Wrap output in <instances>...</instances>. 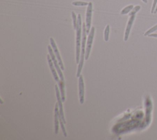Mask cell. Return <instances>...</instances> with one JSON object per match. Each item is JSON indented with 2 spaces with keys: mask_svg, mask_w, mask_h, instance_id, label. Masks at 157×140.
I'll use <instances>...</instances> for the list:
<instances>
[{
  "mask_svg": "<svg viewBox=\"0 0 157 140\" xmlns=\"http://www.w3.org/2000/svg\"><path fill=\"white\" fill-rule=\"evenodd\" d=\"M156 30H157V25H156L155 26L153 27L150 29L148 31H147L146 32L144 33V35L145 36H149V35H150L152 33L154 32V31H156Z\"/></svg>",
  "mask_w": 157,
  "mask_h": 140,
  "instance_id": "e0dca14e",
  "label": "cell"
},
{
  "mask_svg": "<svg viewBox=\"0 0 157 140\" xmlns=\"http://www.w3.org/2000/svg\"><path fill=\"white\" fill-rule=\"evenodd\" d=\"M140 9H141L140 6H136V7H134L133 9V10H131V12L129 14V16H133V15H136V13L139 11Z\"/></svg>",
  "mask_w": 157,
  "mask_h": 140,
  "instance_id": "2e32d148",
  "label": "cell"
},
{
  "mask_svg": "<svg viewBox=\"0 0 157 140\" xmlns=\"http://www.w3.org/2000/svg\"><path fill=\"white\" fill-rule=\"evenodd\" d=\"M47 61H48V63H49V67H50V69L51 70V72H52V74L53 75V78H54L55 80L57 82L58 85H59L61 83V80H60V79H59L60 77H58V75H57V73L56 70H55L56 69L55 67V66H54V64H53V61L52 60L50 55H47Z\"/></svg>",
  "mask_w": 157,
  "mask_h": 140,
  "instance_id": "9c48e42d",
  "label": "cell"
},
{
  "mask_svg": "<svg viewBox=\"0 0 157 140\" xmlns=\"http://www.w3.org/2000/svg\"><path fill=\"white\" fill-rule=\"evenodd\" d=\"M87 29L86 25L85 23L82 24V44H81V51H80V61L78 64V68L77 71V77L79 78L81 73L82 69L83 68L84 62L85 59V55H86V43H87Z\"/></svg>",
  "mask_w": 157,
  "mask_h": 140,
  "instance_id": "6da1fadb",
  "label": "cell"
},
{
  "mask_svg": "<svg viewBox=\"0 0 157 140\" xmlns=\"http://www.w3.org/2000/svg\"><path fill=\"white\" fill-rule=\"evenodd\" d=\"M157 12V5H156V8H155V11H154V14H156V13Z\"/></svg>",
  "mask_w": 157,
  "mask_h": 140,
  "instance_id": "ffe728a7",
  "label": "cell"
},
{
  "mask_svg": "<svg viewBox=\"0 0 157 140\" xmlns=\"http://www.w3.org/2000/svg\"><path fill=\"white\" fill-rule=\"evenodd\" d=\"M55 91H56V95H57V101H58V107H59V112L60 115L61 117V118L63 120L65 124L66 123L65 118V115H64V112H63V101L61 97L60 96V92H59V88L58 87V86L57 85H55Z\"/></svg>",
  "mask_w": 157,
  "mask_h": 140,
  "instance_id": "52a82bcc",
  "label": "cell"
},
{
  "mask_svg": "<svg viewBox=\"0 0 157 140\" xmlns=\"http://www.w3.org/2000/svg\"><path fill=\"white\" fill-rule=\"evenodd\" d=\"M92 12H93V4L92 2L88 3L87 12H86V29H87V33L88 34L90 31L91 29V23H92Z\"/></svg>",
  "mask_w": 157,
  "mask_h": 140,
  "instance_id": "5b68a950",
  "label": "cell"
},
{
  "mask_svg": "<svg viewBox=\"0 0 157 140\" xmlns=\"http://www.w3.org/2000/svg\"><path fill=\"white\" fill-rule=\"evenodd\" d=\"M135 17H136V15L131 16H130V17H129V20H128V24H127V26L126 30H125V37H124L125 42H127V40H128V39L130 31H131V29L132 27V25H133V22L134 21V19H135Z\"/></svg>",
  "mask_w": 157,
  "mask_h": 140,
  "instance_id": "8fae6325",
  "label": "cell"
},
{
  "mask_svg": "<svg viewBox=\"0 0 157 140\" xmlns=\"http://www.w3.org/2000/svg\"><path fill=\"white\" fill-rule=\"evenodd\" d=\"M95 29L94 27L91 29L88 35V37L87 40V43H86V55H85V59L88 60L90 56V53L91 51V49L92 46V43L93 41L94 36H95Z\"/></svg>",
  "mask_w": 157,
  "mask_h": 140,
  "instance_id": "277c9868",
  "label": "cell"
},
{
  "mask_svg": "<svg viewBox=\"0 0 157 140\" xmlns=\"http://www.w3.org/2000/svg\"><path fill=\"white\" fill-rule=\"evenodd\" d=\"M149 37L157 38V34H150V35H149Z\"/></svg>",
  "mask_w": 157,
  "mask_h": 140,
  "instance_id": "d6986e66",
  "label": "cell"
},
{
  "mask_svg": "<svg viewBox=\"0 0 157 140\" xmlns=\"http://www.w3.org/2000/svg\"><path fill=\"white\" fill-rule=\"evenodd\" d=\"M133 8H134L133 5H129V6L125 7L123 10L121 11V14L125 15V14H128V13H129L130 11H131Z\"/></svg>",
  "mask_w": 157,
  "mask_h": 140,
  "instance_id": "7c38bea8",
  "label": "cell"
},
{
  "mask_svg": "<svg viewBox=\"0 0 157 140\" xmlns=\"http://www.w3.org/2000/svg\"><path fill=\"white\" fill-rule=\"evenodd\" d=\"M82 19L80 14L78 15L77 27H76V62L79 64L80 56V49H81V36L82 35Z\"/></svg>",
  "mask_w": 157,
  "mask_h": 140,
  "instance_id": "7a4b0ae2",
  "label": "cell"
},
{
  "mask_svg": "<svg viewBox=\"0 0 157 140\" xmlns=\"http://www.w3.org/2000/svg\"><path fill=\"white\" fill-rule=\"evenodd\" d=\"M47 48H48V51H49V55H50L51 57V59L53 61V64H54L55 66V69L58 72V75H59V77L60 79V80L62 81V82H65L64 81V76H63V73L61 72V69L60 66H59V64H58V61H57L56 59V57H55V53L54 52H53V50L52 49V47L51 46H47Z\"/></svg>",
  "mask_w": 157,
  "mask_h": 140,
  "instance_id": "3957f363",
  "label": "cell"
},
{
  "mask_svg": "<svg viewBox=\"0 0 157 140\" xmlns=\"http://www.w3.org/2000/svg\"><path fill=\"white\" fill-rule=\"evenodd\" d=\"M79 96L80 103L81 104H83L85 97V85L82 75H80L79 77Z\"/></svg>",
  "mask_w": 157,
  "mask_h": 140,
  "instance_id": "8992f818",
  "label": "cell"
},
{
  "mask_svg": "<svg viewBox=\"0 0 157 140\" xmlns=\"http://www.w3.org/2000/svg\"><path fill=\"white\" fill-rule=\"evenodd\" d=\"M72 18H73V27L74 29L76 30V27H77V19L76 17V15L74 13V12H72Z\"/></svg>",
  "mask_w": 157,
  "mask_h": 140,
  "instance_id": "5bb4252c",
  "label": "cell"
},
{
  "mask_svg": "<svg viewBox=\"0 0 157 140\" xmlns=\"http://www.w3.org/2000/svg\"><path fill=\"white\" fill-rule=\"evenodd\" d=\"M50 42H51V46L53 49V52H54L55 53V56L57 57V60L58 61V64H59L61 70H65V68H64V66H63V62H62V60H61V56L60 55V53H59V51H58V49L57 48V46L56 45V43L54 41V40H53L52 38H50Z\"/></svg>",
  "mask_w": 157,
  "mask_h": 140,
  "instance_id": "ba28073f",
  "label": "cell"
},
{
  "mask_svg": "<svg viewBox=\"0 0 157 140\" xmlns=\"http://www.w3.org/2000/svg\"><path fill=\"white\" fill-rule=\"evenodd\" d=\"M60 112H59V107H58V102L56 103L55 111H54V125H55V133L57 134L58 133V130H59V117H60Z\"/></svg>",
  "mask_w": 157,
  "mask_h": 140,
  "instance_id": "30bf717a",
  "label": "cell"
},
{
  "mask_svg": "<svg viewBox=\"0 0 157 140\" xmlns=\"http://www.w3.org/2000/svg\"><path fill=\"white\" fill-rule=\"evenodd\" d=\"M142 1L144 3H147V0H142Z\"/></svg>",
  "mask_w": 157,
  "mask_h": 140,
  "instance_id": "44dd1931",
  "label": "cell"
},
{
  "mask_svg": "<svg viewBox=\"0 0 157 140\" xmlns=\"http://www.w3.org/2000/svg\"><path fill=\"white\" fill-rule=\"evenodd\" d=\"M110 33V26L107 25L104 30V40L106 42H108Z\"/></svg>",
  "mask_w": 157,
  "mask_h": 140,
  "instance_id": "4fadbf2b",
  "label": "cell"
},
{
  "mask_svg": "<svg viewBox=\"0 0 157 140\" xmlns=\"http://www.w3.org/2000/svg\"><path fill=\"white\" fill-rule=\"evenodd\" d=\"M156 4H157V0H154V3H153V4H152V10H151L152 13L154 12L156 8Z\"/></svg>",
  "mask_w": 157,
  "mask_h": 140,
  "instance_id": "ac0fdd59",
  "label": "cell"
},
{
  "mask_svg": "<svg viewBox=\"0 0 157 140\" xmlns=\"http://www.w3.org/2000/svg\"><path fill=\"white\" fill-rule=\"evenodd\" d=\"M73 5L75 6H88V3L87 2H84V1H74L73 2Z\"/></svg>",
  "mask_w": 157,
  "mask_h": 140,
  "instance_id": "9a60e30c",
  "label": "cell"
}]
</instances>
